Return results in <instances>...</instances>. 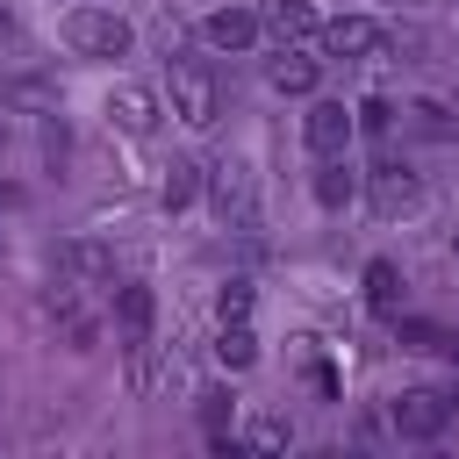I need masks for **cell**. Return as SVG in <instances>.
I'll return each instance as SVG.
<instances>
[{
	"label": "cell",
	"instance_id": "obj_1",
	"mask_svg": "<svg viewBox=\"0 0 459 459\" xmlns=\"http://www.w3.org/2000/svg\"><path fill=\"white\" fill-rule=\"evenodd\" d=\"M165 72H172V115H179L186 129H215V115H222V79H215V65L172 50Z\"/></svg>",
	"mask_w": 459,
	"mask_h": 459
},
{
	"label": "cell",
	"instance_id": "obj_2",
	"mask_svg": "<svg viewBox=\"0 0 459 459\" xmlns=\"http://www.w3.org/2000/svg\"><path fill=\"white\" fill-rule=\"evenodd\" d=\"M452 416H459V394H452V387H402V394L387 402V423H394V437H409V445L445 437Z\"/></svg>",
	"mask_w": 459,
	"mask_h": 459
},
{
	"label": "cell",
	"instance_id": "obj_3",
	"mask_svg": "<svg viewBox=\"0 0 459 459\" xmlns=\"http://www.w3.org/2000/svg\"><path fill=\"white\" fill-rule=\"evenodd\" d=\"M201 186H208L222 230H258V179H251L244 158H215V165H201Z\"/></svg>",
	"mask_w": 459,
	"mask_h": 459
},
{
	"label": "cell",
	"instance_id": "obj_4",
	"mask_svg": "<svg viewBox=\"0 0 459 459\" xmlns=\"http://www.w3.org/2000/svg\"><path fill=\"white\" fill-rule=\"evenodd\" d=\"M65 43H72L79 57H129L136 29H129L122 14H108V7H72V14H65Z\"/></svg>",
	"mask_w": 459,
	"mask_h": 459
},
{
	"label": "cell",
	"instance_id": "obj_5",
	"mask_svg": "<svg viewBox=\"0 0 459 459\" xmlns=\"http://www.w3.org/2000/svg\"><path fill=\"white\" fill-rule=\"evenodd\" d=\"M316 43H323L330 57H380V50H387V29H380L373 14H337V22L316 29Z\"/></svg>",
	"mask_w": 459,
	"mask_h": 459
},
{
	"label": "cell",
	"instance_id": "obj_6",
	"mask_svg": "<svg viewBox=\"0 0 459 459\" xmlns=\"http://www.w3.org/2000/svg\"><path fill=\"white\" fill-rule=\"evenodd\" d=\"M301 136H308V151H316V158H337V151H351L359 122H351V108H344V100H308Z\"/></svg>",
	"mask_w": 459,
	"mask_h": 459
},
{
	"label": "cell",
	"instance_id": "obj_7",
	"mask_svg": "<svg viewBox=\"0 0 459 459\" xmlns=\"http://www.w3.org/2000/svg\"><path fill=\"white\" fill-rule=\"evenodd\" d=\"M366 194H373V215H380V222H394V215H416V208H423V179H416L409 165H380V172L366 179Z\"/></svg>",
	"mask_w": 459,
	"mask_h": 459
},
{
	"label": "cell",
	"instance_id": "obj_8",
	"mask_svg": "<svg viewBox=\"0 0 459 459\" xmlns=\"http://www.w3.org/2000/svg\"><path fill=\"white\" fill-rule=\"evenodd\" d=\"M265 29H258V7H215V14H201V43L208 50H251Z\"/></svg>",
	"mask_w": 459,
	"mask_h": 459
},
{
	"label": "cell",
	"instance_id": "obj_9",
	"mask_svg": "<svg viewBox=\"0 0 459 459\" xmlns=\"http://www.w3.org/2000/svg\"><path fill=\"white\" fill-rule=\"evenodd\" d=\"M108 122H115L122 136H151V129H158V93L136 86V79H122V86L108 93Z\"/></svg>",
	"mask_w": 459,
	"mask_h": 459
},
{
	"label": "cell",
	"instance_id": "obj_10",
	"mask_svg": "<svg viewBox=\"0 0 459 459\" xmlns=\"http://www.w3.org/2000/svg\"><path fill=\"white\" fill-rule=\"evenodd\" d=\"M258 29H265L273 43H308L323 22H316L308 0H265V7H258Z\"/></svg>",
	"mask_w": 459,
	"mask_h": 459
},
{
	"label": "cell",
	"instance_id": "obj_11",
	"mask_svg": "<svg viewBox=\"0 0 459 459\" xmlns=\"http://www.w3.org/2000/svg\"><path fill=\"white\" fill-rule=\"evenodd\" d=\"M316 79H323V65L308 57V50H294V43H280V57H265V86L273 93H316Z\"/></svg>",
	"mask_w": 459,
	"mask_h": 459
},
{
	"label": "cell",
	"instance_id": "obj_12",
	"mask_svg": "<svg viewBox=\"0 0 459 459\" xmlns=\"http://www.w3.org/2000/svg\"><path fill=\"white\" fill-rule=\"evenodd\" d=\"M151 316H158L151 287H115V337L122 344H143L151 337Z\"/></svg>",
	"mask_w": 459,
	"mask_h": 459
},
{
	"label": "cell",
	"instance_id": "obj_13",
	"mask_svg": "<svg viewBox=\"0 0 459 459\" xmlns=\"http://www.w3.org/2000/svg\"><path fill=\"white\" fill-rule=\"evenodd\" d=\"M366 301H373L380 316H402V265H394V258H373V265H366Z\"/></svg>",
	"mask_w": 459,
	"mask_h": 459
},
{
	"label": "cell",
	"instance_id": "obj_14",
	"mask_svg": "<svg viewBox=\"0 0 459 459\" xmlns=\"http://www.w3.org/2000/svg\"><path fill=\"white\" fill-rule=\"evenodd\" d=\"M215 359H222L230 373L258 366V337H251V316H244V323H222V330H215Z\"/></svg>",
	"mask_w": 459,
	"mask_h": 459
},
{
	"label": "cell",
	"instance_id": "obj_15",
	"mask_svg": "<svg viewBox=\"0 0 459 459\" xmlns=\"http://www.w3.org/2000/svg\"><path fill=\"white\" fill-rule=\"evenodd\" d=\"M351 194H359V179H351L344 151H337V158H323V165H316V201H323V208H344Z\"/></svg>",
	"mask_w": 459,
	"mask_h": 459
},
{
	"label": "cell",
	"instance_id": "obj_16",
	"mask_svg": "<svg viewBox=\"0 0 459 459\" xmlns=\"http://www.w3.org/2000/svg\"><path fill=\"white\" fill-rule=\"evenodd\" d=\"M158 194H165V208L179 215V208H186V201L201 194V165H194V158H172V165H165V186H158Z\"/></svg>",
	"mask_w": 459,
	"mask_h": 459
},
{
	"label": "cell",
	"instance_id": "obj_17",
	"mask_svg": "<svg viewBox=\"0 0 459 459\" xmlns=\"http://www.w3.org/2000/svg\"><path fill=\"white\" fill-rule=\"evenodd\" d=\"M244 445H251V452H287V445H294V430H287V416H251Z\"/></svg>",
	"mask_w": 459,
	"mask_h": 459
},
{
	"label": "cell",
	"instance_id": "obj_18",
	"mask_svg": "<svg viewBox=\"0 0 459 459\" xmlns=\"http://www.w3.org/2000/svg\"><path fill=\"white\" fill-rule=\"evenodd\" d=\"M215 316H222V323H244V316H251V280H222Z\"/></svg>",
	"mask_w": 459,
	"mask_h": 459
},
{
	"label": "cell",
	"instance_id": "obj_19",
	"mask_svg": "<svg viewBox=\"0 0 459 459\" xmlns=\"http://www.w3.org/2000/svg\"><path fill=\"white\" fill-rule=\"evenodd\" d=\"M351 122H359V129H373V136H387V129H394V108H387V100H359V108H351Z\"/></svg>",
	"mask_w": 459,
	"mask_h": 459
},
{
	"label": "cell",
	"instance_id": "obj_20",
	"mask_svg": "<svg viewBox=\"0 0 459 459\" xmlns=\"http://www.w3.org/2000/svg\"><path fill=\"white\" fill-rule=\"evenodd\" d=\"M65 151H72V136H65V115H50V122H43V158H50L57 172H65Z\"/></svg>",
	"mask_w": 459,
	"mask_h": 459
},
{
	"label": "cell",
	"instance_id": "obj_21",
	"mask_svg": "<svg viewBox=\"0 0 459 459\" xmlns=\"http://www.w3.org/2000/svg\"><path fill=\"white\" fill-rule=\"evenodd\" d=\"M394 330H402V344H416V351H437V344H445V330H437V323H416V316L394 323Z\"/></svg>",
	"mask_w": 459,
	"mask_h": 459
},
{
	"label": "cell",
	"instance_id": "obj_22",
	"mask_svg": "<svg viewBox=\"0 0 459 459\" xmlns=\"http://www.w3.org/2000/svg\"><path fill=\"white\" fill-rule=\"evenodd\" d=\"M201 423H208V437H222V423H230V394H222V387L201 394Z\"/></svg>",
	"mask_w": 459,
	"mask_h": 459
},
{
	"label": "cell",
	"instance_id": "obj_23",
	"mask_svg": "<svg viewBox=\"0 0 459 459\" xmlns=\"http://www.w3.org/2000/svg\"><path fill=\"white\" fill-rule=\"evenodd\" d=\"M65 258H72V265H79V273H93V280H100V273H108V251H100V244H72V251H65Z\"/></svg>",
	"mask_w": 459,
	"mask_h": 459
},
{
	"label": "cell",
	"instance_id": "obj_24",
	"mask_svg": "<svg viewBox=\"0 0 459 459\" xmlns=\"http://www.w3.org/2000/svg\"><path fill=\"white\" fill-rule=\"evenodd\" d=\"M409 115H416V122H423V129H430V136H445V129H452V122H445V108H437V100H416V108H409Z\"/></svg>",
	"mask_w": 459,
	"mask_h": 459
},
{
	"label": "cell",
	"instance_id": "obj_25",
	"mask_svg": "<svg viewBox=\"0 0 459 459\" xmlns=\"http://www.w3.org/2000/svg\"><path fill=\"white\" fill-rule=\"evenodd\" d=\"M437 351H445V359L459 366V330H445V344H437Z\"/></svg>",
	"mask_w": 459,
	"mask_h": 459
},
{
	"label": "cell",
	"instance_id": "obj_26",
	"mask_svg": "<svg viewBox=\"0 0 459 459\" xmlns=\"http://www.w3.org/2000/svg\"><path fill=\"white\" fill-rule=\"evenodd\" d=\"M0 151H7V108H0Z\"/></svg>",
	"mask_w": 459,
	"mask_h": 459
},
{
	"label": "cell",
	"instance_id": "obj_27",
	"mask_svg": "<svg viewBox=\"0 0 459 459\" xmlns=\"http://www.w3.org/2000/svg\"><path fill=\"white\" fill-rule=\"evenodd\" d=\"M7 201H14V194H7V186H0V208H7Z\"/></svg>",
	"mask_w": 459,
	"mask_h": 459
},
{
	"label": "cell",
	"instance_id": "obj_28",
	"mask_svg": "<svg viewBox=\"0 0 459 459\" xmlns=\"http://www.w3.org/2000/svg\"><path fill=\"white\" fill-rule=\"evenodd\" d=\"M452 251H459V237H452Z\"/></svg>",
	"mask_w": 459,
	"mask_h": 459
}]
</instances>
